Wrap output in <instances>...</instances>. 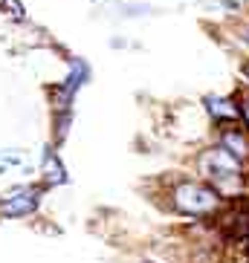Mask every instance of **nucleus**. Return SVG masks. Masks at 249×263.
I'll return each instance as SVG.
<instances>
[{"mask_svg":"<svg viewBox=\"0 0 249 263\" xmlns=\"http://www.w3.org/2000/svg\"><path fill=\"white\" fill-rule=\"evenodd\" d=\"M209 116L215 119L218 124H232V122H241V107H238V99H223V96H206L203 99Z\"/></svg>","mask_w":249,"mask_h":263,"instance_id":"nucleus-5","label":"nucleus"},{"mask_svg":"<svg viewBox=\"0 0 249 263\" xmlns=\"http://www.w3.org/2000/svg\"><path fill=\"white\" fill-rule=\"evenodd\" d=\"M238 107H241V119L246 122V127H249V87L238 93Z\"/></svg>","mask_w":249,"mask_h":263,"instance_id":"nucleus-8","label":"nucleus"},{"mask_svg":"<svg viewBox=\"0 0 249 263\" xmlns=\"http://www.w3.org/2000/svg\"><path fill=\"white\" fill-rule=\"evenodd\" d=\"M38 200H41V188H17L0 200V217H26L38 209Z\"/></svg>","mask_w":249,"mask_h":263,"instance_id":"nucleus-3","label":"nucleus"},{"mask_svg":"<svg viewBox=\"0 0 249 263\" xmlns=\"http://www.w3.org/2000/svg\"><path fill=\"white\" fill-rule=\"evenodd\" d=\"M220 147H226L235 159L241 162H249V133L241 130V124L232 122V124H220V136H218Z\"/></svg>","mask_w":249,"mask_h":263,"instance_id":"nucleus-4","label":"nucleus"},{"mask_svg":"<svg viewBox=\"0 0 249 263\" xmlns=\"http://www.w3.org/2000/svg\"><path fill=\"white\" fill-rule=\"evenodd\" d=\"M238 35H241V41L249 47V24H246V26H241V29H238Z\"/></svg>","mask_w":249,"mask_h":263,"instance_id":"nucleus-10","label":"nucleus"},{"mask_svg":"<svg viewBox=\"0 0 249 263\" xmlns=\"http://www.w3.org/2000/svg\"><path fill=\"white\" fill-rule=\"evenodd\" d=\"M44 179H47L49 185H64V182H67V171H64L61 159H58L52 151L44 154Z\"/></svg>","mask_w":249,"mask_h":263,"instance_id":"nucleus-6","label":"nucleus"},{"mask_svg":"<svg viewBox=\"0 0 249 263\" xmlns=\"http://www.w3.org/2000/svg\"><path fill=\"white\" fill-rule=\"evenodd\" d=\"M171 205L174 211L188 217H209L223 205V197L206 182H194V179H183L171 191Z\"/></svg>","mask_w":249,"mask_h":263,"instance_id":"nucleus-2","label":"nucleus"},{"mask_svg":"<svg viewBox=\"0 0 249 263\" xmlns=\"http://www.w3.org/2000/svg\"><path fill=\"white\" fill-rule=\"evenodd\" d=\"M223 9H241V0H220Z\"/></svg>","mask_w":249,"mask_h":263,"instance_id":"nucleus-9","label":"nucleus"},{"mask_svg":"<svg viewBox=\"0 0 249 263\" xmlns=\"http://www.w3.org/2000/svg\"><path fill=\"white\" fill-rule=\"evenodd\" d=\"M197 171L223 200H235L243 191V162L235 159L226 147H209L197 156Z\"/></svg>","mask_w":249,"mask_h":263,"instance_id":"nucleus-1","label":"nucleus"},{"mask_svg":"<svg viewBox=\"0 0 249 263\" xmlns=\"http://www.w3.org/2000/svg\"><path fill=\"white\" fill-rule=\"evenodd\" d=\"M243 72H246V78H249V67H243Z\"/></svg>","mask_w":249,"mask_h":263,"instance_id":"nucleus-11","label":"nucleus"},{"mask_svg":"<svg viewBox=\"0 0 249 263\" xmlns=\"http://www.w3.org/2000/svg\"><path fill=\"white\" fill-rule=\"evenodd\" d=\"M0 9L6 12V15H12L15 21H26V9L21 0H0Z\"/></svg>","mask_w":249,"mask_h":263,"instance_id":"nucleus-7","label":"nucleus"}]
</instances>
